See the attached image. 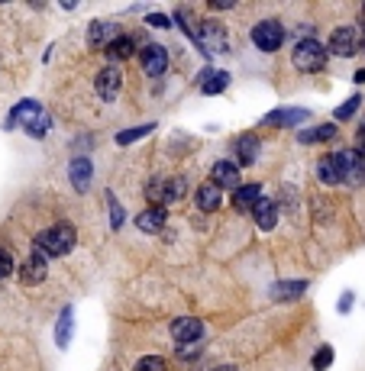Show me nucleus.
<instances>
[{"label": "nucleus", "mask_w": 365, "mask_h": 371, "mask_svg": "<svg viewBox=\"0 0 365 371\" xmlns=\"http://www.w3.org/2000/svg\"><path fill=\"white\" fill-rule=\"evenodd\" d=\"M107 200H110V213H114V229H120L123 226V207H120V200H116L114 194H107Z\"/></svg>", "instance_id": "obj_32"}, {"label": "nucleus", "mask_w": 365, "mask_h": 371, "mask_svg": "<svg viewBox=\"0 0 365 371\" xmlns=\"http://www.w3.org/2000/svg\"><path fill=\"white\" fill-rule=\"evenodd\" d=\"M307 110H288V114H285V110H278V114H268L265 116V123H282V126H297V123H304L307 120Z\"/></svg>", "instance_id": "obj_25"}, {"label": "nucleus", "mask_w": 365, "mask_h": 371, "mask_svg": "<svg viewBox=\"0 0 365 371\" xmlns=\"http://www.w3.org/2000/svg\"><path fill=\"white\" fill-rule=\"evenodd\" d=\"M252 42H256L262 52H278L285 42V26L275 23V20H262V23H256V30H252Z\"/></svg>", "instance_id": "obj_6"}, {"label": "nucleus", "mask_w": 365, "mask_h": 371, "mask_svg": "<svg viewBox=\"0 0 365 371\" xmlns=\"http://www.w3.org/2000/svg\"><path fill=\"white\" fill-rule=\"evenodd\" d=\"M94 84H97V94H100V97H104V100H114L116 94H120L123 75H120L116 68H104V71L97 75V81H94Z\"/></svg>", "instance_id": "obj_12"}, {"label": "nucleus", "mask_w": 365, "mask_h": 371, "mask_svg": "<svg viewBox=\"0 0 365 371\" xmlns=\"http://www.w3.org/2000/svg\"><path fill=\"white\" fill-rule=\"evenodd\" d=\"M16 123H23V129L32 139H42L46 136V129H49V116L36 100H23V104L16 107L13 114H10V120H7V129H13Z\"/></svg>", "instance_id": "obj_1"}, {"label": "nucleus", "mask_w": 365, "mask_h": 371, "mask_svg": "<svg viewBox=\"0 0 365 371\" xmlns=\"http://www.w3.org/2000/svg\"><path fill=\"white\" fill-rule=\"evenodd\" d=\"M217 188H239V165H233V162H217L213 165V178H210Z\"/></svg>", "instance_id": "obj_14"}, {"label": "nucleus", "mask_w": 365, "mask_h": 371, "mask_svg": "<svg viewBox=\"0 0 365 371\" xmlns=\"http://www.w3.org/2000/svg\"><path fill=\"white\" fill-rule=\"evenodd\" d=\"M136 226L143 229V233H159V229L165 226V210H162V207H149V210H143L136 217Z\"/></svg>", "instance_id": "obj_17"}, {"label": "nucleus", "mask_w": 365, "mask_h": 371, "mask_svg": "<svg viewBox=\"0 0 365 371\" xmlns=\"http://www.w3.org/2000/svg\"><path fill=\"white\" fill-rule=\"evenodd\" d=\"M107 55L110 59H130L133 55V39L130 36H116L110 46H107Z\"/></svg>", "instance_id": "obj_27"}, {"label": "nucleus", "mask_w": 365, "mask_h": 371, "mask_svg": "<svg viewBox=\"0 0 365 371\" xmlns=\"http://www.w3.org/2000/svg\"><path fill=\"white\" fill-rule=\"evenodd\" d=\"M327 52L340 55V59H352L359 52V32L352 26H336L333 36H330V46Z\"/></svg>", "instance_id": "obj_8"}, {"label": "nucleus", "mask_w": 365, "mask_h": 371, "mask_svg": "<svg viewBox=\"0 0 365 371\" xmlns=\"http://www.w3.org/2000/svg\"><path fill=\"white\" fill-rule=\"evenodd\" d=\"M46 262L49 258L42 255V252H32L23 262V268H20V281H23V284H39V281L46 278Z\"/></svg>", "instance_id": "obj_11"}, {"label": "nucleus", "mask_w": 365, "mask_h": 371, "mask_svg": "<svg viewBox=\"0 0 365 371\" xmlns=\"http://www.w3.org/2000/svg\"><path fill=\"white\" fill-rule=\"evenodd\" d=\"M116 36H120V32H116V26H110V23H91V30H88V46H91V49H107Z\"/></svg>", "instance_id": "obj_16"}, {"label": "nucleus", "mask_w": 365, "mask_h": 371, "mask_svg": "<svg viewBox=\"0 0 365 371\" xmlns=\"http://www.w3.org/2000/svg\"><path fill=\"white\" fill-rule=\"evenodd\" d=\"M201 46V52L210 55V52H227V30H223V23H217V20H210V23H201L198 30V39H194Z\"/></svg>", "instance_id": "obj_7"}, {"label": "nucleus", "mask_w": 365, "mask_h": 371, "mask_svg": "<svg viewBox=\"0 0 365 371\" xmlns=\"http://www.w3.org/2000/svg\"><path fill=\"white\" fill-rule=\"evenodd\" d=\"M217 371H236V368H229V365H223V368H217Z\"/></svg>", "instance_id": "obj_38"}, {"label": "nucleus", "mask_w": 365, "mask_h": 371, "mask_svg": "<svg viewBox=\"0 0 365 371\" xmlns=\"http://www.w3.org/2000/svg\"><path fill=\"white\" fill-rule=\"evenodd\" d=\"M10 272H13V255L7 249H0V278H7Z\"/></svg>", "instance_id": "obj_33"}, {"label": "nucleus", "mask_w": 365, "mask_h": 371, "mask_svg": "<svg viewBox=\"0 0 365 371\" xmlns=\"http://www.w3.org/2000/svg\"><path fill=\"white\" fill-rule=\"evenodd\" d=\"M198 210H204V213H213L217 210V207H220V188H217V184L213 181H207L204 188L198 190Z\"/></svg>", "instance_id": "obj_19"}, {"label": "nucleus", "mask_w": 365, "mask_h": 371, "mask_svg": "<svg viewBox=\"0 0 365 371\" xmlns=\"http://www.w3.org/2000/svg\"><path fill=\"white\" fill-rule=\"evenodd\" d=\"M68 178H71V184H75V190H88V188H91V159H84V155L71 159Z\"/></svg>", "instance_id": "obj_13"}, {"label": "nucleus", "mask_w": 365, "mask_h": 371, "mask_svg": "<svg viewBox=\"0 0 365 371\" xmlns=\"http://www.w3.org/2000/svg\"><path fill=\"white\" fill-rule=\"evenodd\" d=\"M152 129H155L152 123H145V126H136V129H126V133H120V136H116V145H130V142H136V139L149 136Z\"/></svg>", "instance_id": "obj_28"}, {"label": "nucleus", "mask_w": 365, "mask_h": 371, "mask_svg": "<svg viewBox=\"0 0 365 371\" xmlns=\"http://www.w3.org/2000/svg\"><path fill=\"white\" fill-rule=\"evenodd\" d=\"M362 52H365V36H362Z\"/></svg>", "instance_id": "obj_39"}, {"label": "nucleus", "mask_w": 365, "mask_h": 371, "mask_svg": "<svg viewBox=\"0 0 365 371\" xmlns=\"http://www.w3.org/2000/svg\"><path fill=\"white\" fill-rule=\"evenodd\" d=\"M336 136V126L333 123H323V126H313V129H301V142L304 145H311V142H327V139H333Z\"/></svg>", "instance_id": "obj_22"}, {"label": "nucleus", "mask_w": 365, "mask_h": 371, "mask_svg": "<svg viewBox=\"0 0 365 371\" xmlns=\"http://www.w3.org/2000/svg\"><path fill=\"white\" fill-rule=\"evenodd\" d=\"M352 81H356V84H365V68H359V71H356V78H352Z\"/></svg>", "instance_id": "obj_37"}, {"label": "nucleus", "mask_w": 365, "mask_h": 371, "mask_svg": "<svg viewBox=\"0 0 365 371\" xmlns=\"http://www.w3.org/2000/svg\"><path fill=\"white\" fill-rule=\"evenodd\" d=\"M356 145H359V149H362V155H365V126L356 133Z\"/></svg>", "instance_id": "obj_36"}, {"label": "nucleus", "mask_w": 365, "mask_h": 371, "mask_svg": "<svg viewBox=\"0 0 365 371\" xmlns=\"http://www.w3.org/2000/svg\"><path fill=\"white\" fill-rule=\"evenodd\" d=\"M201 336H204V323L194 317H178L172 320V339L178 342V346H188V342H198Z\"/></svg>", "instance_id": "obj_9"}, {"label": "nucleus", "mask_w": 365, "mask_h": 371, "mask_svg": "<svg viewBox=\"0 0 365 371\" xmlns=\"http://www.w3.org/2000/svg\"><path fill=\"white\" fill-rule=\"evenodd\" d=\"M236 159H239V165H252V162L259 159V139L239 136V142H236Z\"/></svg>", "instance_id": "obj_20"}, {"label": "nucleus", "mask_w": 365, "mask_h": 371, "mask_svg": "<svg viewBox=\"0 0 365 371\" xmlns=\"http://www.w3.org/2000/svg\"><path fill=\"white\" fill-rule=\"evenodd\" d=\"M149 26H155V30H168V16H162V13H149Z\"/></svg>", "instance_id": "obj_34"}, {"label": "nucleus", "mask_w": 365, "mask_h": 371, "mask_svg": "<svg viewBox=\"0 0 365 371\" xmlns=\"http://www.w3.org/2000/svg\"><path fill=\"white\" fill-rule=\"evenodd\" d=\"M330 362H333V348L323 346V348L317 352V355H313V368H317V371H327Z\"/></svg>", "instance_id": "obj_30"}, {"label": "nucleus", "mask_w": 365, "mask_h": 371, "mask_svg": "<svg viewBox=\"0 0 365 371\" xmlns=\"http://www.w3.org/2000/svg\"><path fill=\"white\" fill-rule=\"evenodd\" d=\"M336 168H340V184H362L365 181V159L362 152L356 149H346V152H336Z\"/></svg>", "instance_id": "obj_5"}, {"label": "nucleus", "mask_w": 365, "mask_h": 371, "mask_svg": "<svg viewBox=\"0 0 365 371\" xmlns=\"http://www.w3.org/2000/svg\"><path fill=\"white\" fill-rule=\"evenodd\" d=\"M259 200H262L259 184H239V188L233 190V207L236 210H256Z\"/></svg>", "instance_id": "obj_15"}, {"label": "nucleus", "mask_w": 365, "mask_h": 371, "mask_svg": "<svg viewBox=\"0 0 365 371\" xmlns=\"http://www.w3.org/2000/svg\"><path fill=\"white\" fill-rule=\"evenodd\" d=\"M317 174L323 184H340V168H336V159L333 155H323L317 165Z\"/></svg>", "instance_id": "obj_24"}, {"label": "nucleus", "mask_w": 365, "mask_h": 371, "mask_svg": "<svg viewBox=\"0 0 365 371\" xmlns=\"http://www.w3.org/2000/svg\"><path fill=\"white\" fill-rule=\"evenodd\" d=\"M71 249H75V229H71L68 223L49 226L46 233H39V239H36V252H42L46 258H59Z\"/></svg>", "instance_id": "obj_2"}, {"label": "nucleus", "mask_w": 365, "mask_h": 371, "mask_svg": "<svg viewBox=\"0 0 365 371\" xmlns=\"http://www.w3.org/2000/svg\"><path fill=\"white\" fill-rule=\"evenodd\" d=\"M349 307H352V294H342V300H340V313H349Z\"/></svg>", "instance_id": "obj_35"}, {"label": "nucleus", "mask_w": 365, "mask_h": 371, "mask_svg": "<svg viewBox=\"0 0 365 371\" xmlns=\"http://www.w3.org/2000/svg\"><path fill=\"white\" fill-rule=\"evenodd\" d=\"M139 61H143V71L149 78H162L168 68V49L165 46H145L139 52Z\"/></svg>", "instance_id": "obj_10"}, {"label": "nucleus", "mask_w": 365, "mask_h": 371, "mask_svg": "<svg viewBox=\"0 0 365 371\" xmlns=\"http://www.w3.org/2000/svg\"><path fill=\"white\" fill-rule=\"evenodd\" d=\"M68 339H71V307H65L61 317H59V326H55V342L65 348L68 346Z\"/></svg>", "instance_id": "obj_26"}, {"label": "nucleus", "mask_w": 365, "mask_h": 371, "mask_svg": "<svg viewBox=\"0 0 365 371\" xmlns=\"http://www.w3.org/2000/svg\"><path fill=\"white\" fill-rule=\"evenodd\" d=\"M133 371H165V358L162 355H145V358H139Z\"/></svg>", "instance_id": "obj_29"}, {"label": "nucleus", "mask_w": 365, "mask_h": 371, "mask_svg": "<svg viewBox=\"0 0 365 371\" xmlns=\"http://www.w3.org/2000/svg\"><path fill=\"white\" fill-rule=\"evenodd\" d=\"M184 194H188V184H184L181 178H162V181H152L149 188H145V197H149V204L162 207V210H165V204H175V200H181Z\"/></svg>", "instance_id": "obj_4"}, {"label": "nucleus", "mask_w": 365, "mask_h": 371, "mask_svg": "<svg viewBox=\"0 0 365 371\" xmlns=\"http://www.w3.org/2000/svg\"><path fill=\"white\" fill-rule=\"evenodd\" d=\"M252 217H256L259 229H275V223H278V207H275L272 200L262 197L259 204H256V210H252Z\"/></svg>", "instance_id": "obj_18"}, {"label": "nucleus", "mask_w": 365, "mask_h": 371, "mask_svg": "<svg viewBox=\"0 0 365 371\" xmlns=\"http://www.w3.org/2000/svg\"><path fill=\"white\" fill-rule=\"evenodd\" d=\"M227 84H229L227 71H204V84H201V91H204V94H220Z\"/></svg>", "instance_id": "obj_23"}, {"label": "nucleus", "mask_w": 365, "mask_h": 371, "mask_svg": "<svg viewBox=\"0 0 365 371\" xmlns=\"http://www.w3.org/2000/svg\"><path fill=\"white\" fill-rule=\"evenodd\" d=\"M307 291V281H278L272 288V297L275 300H294Z\"/></svg>", "instance_id": "obj_21"}, {"label": "nucleus", "mask_w": 365, "mask_h": 371, "mask_svg": "<svg viewBox=\"0 0 365 371\" xmlns=\"http://www.w3.org/2000/svg\"><path fill=\"white\" fill-rule=\"evenodd\" d=\"M359 104H362V100H359V97H349V100H346V104L340 107V110H336V120H349V116L359 110Z\"/></svg>", "instance_id": "obj_31"}, {"label": "nucleus", "mask_w": 365, "mask_h": 371, "mask_svg": "<svg viewBox=\"0 0 365 371\" xmlns=\"http://www.w3.org/2000/svg\"><path fill=\"white\" fill-rule=\"evenodd\" d=\"M291 61H294L297 71H304V75H313V71H323L327 65V49L313 42V39H301L291 52Z\"/></svg>", "instance_id": "obj_3"}]
</instances>
